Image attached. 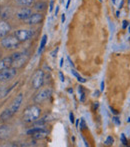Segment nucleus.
I'll return each mask as SVG.
<instances>
[{"label": "nucleus", "instance_id": "nucleus-19", "mask_svg": "<svg viewBox=\"0 0 130 147\" xmlns=\"http://www.w3.org/2000/svg\"><path fill=\"white\" fill-rule=\"evenodd\" d=\"M46 41H47V35H43L42 39H41V42H40V47L38 49V53H41L44 49L45 45H46Z\"/></svg>", "mask_w": 130, "mask_h": 147}, {"label": "nucleus", "instance_id": "nucleus-39", "mask_svg": "<svg viewBox=\"0 0 130 147\" xmlns=\"http://www.w3.org/2000/svg\"><path fill=\"white\" fill-rule=\"evenodd\" d=\"M70 1H71V0H68V1H67V4H66V9H68V8H69V5H70Z\"/></svg>", "mask_w": 130, "mask_h": 147}, {"label": "nucleus", "instance_id": "nucleus-35", "mask_svg": "<svg viewBox=\"0 0 130 147\" xmlns=\"http://www.w3.org/2000/svg\"><path fill=\"white\" fill-rule=\"evenodd\" d=\"M66 17H65V14H62V17H61V21H62V23H64Z\"/></svg>", "mask_w": 130, "mask_h": 147}, {"label": "nucleus", "instance_id": "nucleus-42", "mask_svg": "<svg viewBox=\"0 0 130 147\" xmlns=\"http://www.w3.org/2000/svg\"><path fill=\"white\" fill-rule=\"evenodd\" d=\"M128 31H129V33H130V25H129V27H128Z\"/></svg>", "mask_w": 130, "mask_h": 147}, {"label": "nucleus", "instance_id": "nucleus-8", "mask_svg": "<svg viewBox=\"0 0 130 147\" xmlns=\"http://www.w3.org/2000/svg\"><path fill=\"white\" fill-rule=\"evenodd\" d=\"M52 94V89L51 88H45L43 90H41L39 93H37L36 96L34 98V102L35 103H41L44 100H46L47 98L51 96Z\"/></svg>", "mask_w": 130, "mask_h": 147}, {"label": "nucleus", "instance_id": "nucleus-43", "mask_svg": "<svg viewBox=\"0 0 130 147\" xmlns=\"http://www.w3.org/2000/svg\"><path fill=\"white\" fill-rule=\"evenodd\" d=\"M112 1H113V2H115V0H112Z\"/></svg>", "mask_w": 130, "mask_h": 147}, {"label": "nucleus", "instance_id": "nucleus-36", "mask_svg": "<svg viewBox=\"0 0 130 147\" xmlns=\"http://www.w3.org/2000/svg\"><path fill=\"white\" fill-rule=\"evenodd\" d=\"M93 96L94 97H98L99 96V91L97 90V91H95V92L93 93Z\"/></svg>", "mask_w": 130, "mask_h": 147}, {"label": "nucleus", "instance_id": "nucleus-34", "mask_svg": "<svg viewBox=\"0 0 130 147\" xmlns=\"http://www.w3.org/2000/svg\"><path fill=\"white\" fill-rule=\"evenodd\" d=\"M74 123H75V125H76V128H77V129H79V119L76 120Z\"/></svg>", "mask_w": 130, "mask_h": 147}, {"label": "nucleus", "instance_id": "nucleus-22", "mask_svg": "<svg viewBox=\"0 0 130 147\" xmlns=\"http://www.w3.org/2000/svg\"><path fill=\"white\" fill-rule=\"evenodd\" d=\"M44 129V127H42V126H40V127H34V128H32V129H30V130H28L27 131V134H33V133H35V132H37V131H40V130H43Z\"/></svg>", "mask_w": 130, "mask_h": 147}, {"label": "nucleus", "instance_id": "nucleus-15", "mask_svg": "<svg viewBox=\"0 0 130 147\" xmlns=\"http://www.w3.org/2000/svg\"><path fill=\"white\" fill-rule=\"evenodd\" d=\"M34 9L36 10V11L40 12V11H44L45 9H46L47 7V3L46 2H43V1H38L36 2V3L34 4Z\"/></svg>", "mask_w": 130, "mask_h": 147}, {"label": "nucleus", "instance_id": "nucleus-27", "mask_svg": "<svg viewBox=\"0 0 130 147\" xmlns=\"http://www.w3.org/2000/svg\"><path fill=\"white\" fill-rule=\"evenodd\" d=\"M69 119H70V122H71L72 124L75 122V119H74V114L72 112H70L69 113Z\"/></svg>", "mask_w": 130, "mask_h": 147}, {"label": "nucleus", "instance_id": "nucleus-13", "mask_svg": "<svg viewBox=\"0 0 130 147\" xmlns=\"http://www.w3.org/2000/svg\"><path fill=\"white\" fill-rule=\"evenodd\" d=\"M12 66V57L7 56L4 57V58L0 59V71L4 69H7V68L11 67Z\"/></svg>", "mask_w": 130, "mask_h": 147}, {"label": "nucleus", "instance_id": "nucleus-17", "mask_svg": "<svg viewBox=\"0 0 130 147\" xmlns=\"http://www.w3.org/2000/svg\"><path fill=\"white\" fill-rule=\"evenodd\" d=\"M14 1L17 5L22 6V7H27V6L32 5L34 0H14Z\"/></svg>", "mask_w": 130, "mask_h": 147}, {"label": "nucleus", "instance_id": "nucleus-4", "mask_svg": "<svg viewBox=\"0 0 130 147\" xmlns=\"http://www.w3.org/2000/svg\"><path fill=\"white\" fill-rule=\"evenodd\" d=\"M43 83H44V72L41 69H39L33 74L31 85L34 89H39L40 87H42Z\"/></svg>", "mask_w": 130, "mask_h": 147}, {"label": "nucleus", "instance_id": "nucleus-10", "mask_svg": "<svg viewBox=\"0 0 130 147\" xmlns=\"http://www.w3.org/2000/svg\"><path fill=\"white\" fill-rule=\"evenodd\" d=\"M32 13H33V12H32L31 8L22 7V8H20L19 10H17V12H16V17H17L18 19L23 20V21H24V20L27 19V18L29 17Z\"/></svg>", "mask_w": 130, "mask_h": 147}, {"label": "nucleus", "instance_id": "nucleus-26", "mask_svg": "<svg viewBox=\"0 0 130 147\" xmlns=\"http://www.w3.org/2000/svg\"><path fill=\"white\" fill-rule=\"evenodd\" d=\"M112 120H113V122L116 124V125H120V124H121V121H120V119H119V117L114 116L112 118Z\"/></svg>", "mask_w": 130, "mask_h": 147}, {"label": "nucleus", "instance_id": "nucleus-29", "mask_svg": "<svg viewBox=\"0 0 130 147\" xmlns=\"http://www.w3.org/2000/svg\"><path fill=\"white\" fill-rule=\"evenodd\" d=\"M122 23H123L122 24V28H123V29H126L127 26H128V21H127V20H124Z\"/></svg>", "mask_w": 130, "mask_h": 147}, {"label": "nucleus", "instance_id": "nucleus-20", "mask_svg": "<svg viewBox=\"0 0 130 147\" xmlns=\"http://www.w3.org/2000/svg\"><path fill=\"white\" fill-rule=\"evenodd\" d=\"M71 73L73 74V75L75 76L76 78H77V80H78L79 82H81V83H85V82H86V79H85V78L81 77V76H80L79 74H78V72L76 71L75 69H71Z\"/></svg>", "mask_w": 130, "mask_h": 147}, {"label": "nucleus", "instance_id": "nucleus-32", "mask_svg": "<svg viewBox=\"0 0 130 147\" xmlns=\"http://www.w3.org/2000/svg\"><path fill=\"white\" fill-rule=\"evenodd\" d=\"M59 77H60V80L62 82H64V76H63L62 72H59Z\"/></svg>", "mask_w": 130, "mask_h": 147}, {"label": "nucleus", "instance_id": "nucleus-23", "mask_svg": "<svg viewBox=\"0 0 130 147\" xmlns=\"http://www.w3.org/2000/svg\"><path fill=\"white\" fill-rule=\"evenodd\" d=\"M113 142H114V139H113L112 136H108V137L106 138V140H105V145L110 146L113 144Z\"/></svg>", "mask_w": 130, "mask_h": 147}, {"label": "nucleus", "instance_id": "nucleus-9", "mask_svg": "<svg viewBox=\"0 0 130 147\" xmlns=\"http://www.w3.org/2000/svg\"><path fill=\"white\" fill-rule=\"evenodd\" d=\"M22 100H23V94H22V93H20V94H18L17 96H16L15 98H14L13 102L11 103L10 107L8 108L10 111H11V113L13 115L15 114V113L17 112L18 110H19V107L21 106Z\"/></svg>", "mask_w": 130, "mask_h": 147}, {"label": "nucleus", "instance_id": "nucleus-12", "mask_svg": "<svg viewBox=\"0 0 130 147\" xmlns=\"http://www.w3.org/2000/svg\"><path fill=\"white\" fill-rule=\"evenodd\" d=\"M11 127L8 125H1L0 126V139L6 140L11 135Z\"/></svg>", "mask_w": 130, "mask_h": 147}, {"label": "nucleus", "instance_id": "nucleus-2", "mask_svg": "<svg viewBox=\"0 0 130 147\" xmlns=\"http://www.w3.org/2000/svg\"><path fill=\"white\" fill-rule=\"evenodd\" d=\"M12 67L20 68L26 64L28 61V55L25 52H16L12 55Z\"/></svg>", "mask_w": 130, "mask_h": 147}, {"label": "nucleus", "instance_id": "nucleus-5", "mask_svg": "<svg viewBox=\"0 0 130 147\" xmlns=\"http://www.w3.org/2000/svg\"><path fill=\"white\" fill-rule=\"evenodd\" d=\"M14 35L20 42H24L29 39H31L34 36V30H28V29H20L15 31Z\"/></svg>", "mask_w": 130, "mask_h": 147}, {"label": "nucleus", "instance_id": "nucleus-16", "mask_svg": "<svg viewBox=\"0 0 130 147\" xmlns=\"http://www.w3.org/2000/svg\"><path fill=\"white\" fill-rule=\"evenodd\" d=\"M47 131L45 129L43 130H40V131H37L35 132V133L32 134L33 138H35V139H42V138H45L47 136Z\"/></svg>", "mask_w": 130, "mask_h": 147}, {"label": "nucleus", "instance_id": "nucleus-25", "mask_svg": "<svg viewBox=\"0 0 130 147\" xmlns=\"http://www.w3.org/2000/svg\"><path fill=\"white\" fill-rule=\"evenodd\" d=\"M120 139H121V142H122V144H123V145H125V146H126L127 145V144H128V143H127V139H126V137H125V134H121V136H120Z\"/></svg>", "mask_w": 130, "mask_h": 147}, {"label": "nucleus", "instance_id": "nucleus-7", "mask_svg": "<svg viewBox=\"0 0 130 147\" xmlns=\"http://www.w3.org/2000/svg\"><path fill=\"white\" fill-rule=\"evenodd\" d=\"M43 19H44V15L40 12H37V13H32L27 19L24 20V23L28 25H35V24L42 22Z\"/></svg>", "mask_w": 130, "mask_h": 147}, {"label": "nucleus", "instance_id": "nucleus-30", "mask_svg": "<svg viewBox=\"0 0 130 147\" xmlns=\"http://www.w3.org/2000/svg\"><path fill=\"white\" fill-rule=\"evenodd\" d=\"M57 52H58V47H56V48H55L54 50H53L52 52H51V55H52V57H55V56H56Z\"/></svg>", "mask_w": 130, "mask_h": 147}, {"label": "nucleus", "instance_id": "nucleus-38", "mask_svg": "<svg viewBox=\"0 0 130 147\" xmlns=\"http://www.w3.org/2000/svg\"><path fill=\"white\" fill-rule=\"evenodd\" d=\"M67 59H68V61H69L70 65H71V66H72V67H73V66H74V64H73V62H72V61H71V59H70V57H68V58H67Z\"/></svg>", "mask_w": 130, "mask_h": 147}, {"label": "nucleus", "instance_id": "nucleus-3", "mask_svg": "<svg viewBox=\"0 0 130 147\" xmlns=\"http://www.w3.org/2000/svg\"><path fill=\"white\" fill-rule=\"evenodd\" d=\"M20 44V41L16 38L15 35L13 36H5L4 38H2L1 40V45L5 49H16Z\"/></svg>", "mask_w": 130, "mask_h": 147}, {"label": "nucleus", "instance_id": "nucleus-14", "mask_svg": "<svg viewBox=\"0 0 130 147\" xmlns=\"http://www.w3.org/2000/svg\"><path fill=\"white\" fill-rule=\"evenodd\" d=\"M12 15V10L10 6H4L0 8V16L3 20H6Z\"/></svg>", "mask_w": 130, "mask_h": 147}, {"label": "nucleus", "instance_id": "nucleus-18", "mask_svg": "<svg viewBox=\"0 0 130 147\" xmlns=\"http://www.w3.org/2000/svg\"><path fill=\"white\" fill-rule=\"evenodd\" d=\"M12 116H13V114L11 113V111L9 110V109H5V110L2 112V114H1V119L3 120V121H5V120H8V119H10Z\"/></svg>", "mask_w": 130, "mask_h": 147}, {"label": "nucleus", "instance_id": "nucleus-44", "mask_svg": "<svg viewBox=\"0 0 130 147\" xmlns=\"http://www.w3.org/2000/svg\"><path fill=\"white\" fill-rule=\"evenodd\" d=\"M99 1H102V0H99Z\"/></svg>", "mask_w": 130, "mask_h": 147}, {"label": "nucleus", "instance_id": "nucleus-21", "mask_svg": "<svg viewBox=\"0 0 130 147\" xmlns=\"http://www.w3.org/2000/svg\"><path fill=\"white\" fill-rule=\"evenodd\" d=\"M78 92H79V95H80V101H81V102H84V101H85V92H84L82 86H79V87H78Z\"/></svg>", "mask_w": 130, "mask_h": 147}, {"label": "nucleus", "instance_id": "nucleus-41", "mask_svg": "<svg viewBox=\"0 0 130 147\" xmlns=\"http://www.w3.org/2000/svg\"><path fill=\"white\" fill-rule=\"evenodd\" d=\"M110 109H111V111H112V112L114 113V114H117V111H115L114 109L112 108V107H110Z\"/></svg>", "mask_w": 130, "mask_h": 147}, {"label": "nucleus", "instance_id": "nucleus-33", "mask_svg": "<svg viewBox=\"0 0 130 147\" xmlns=\"http://www.w3.org/2000/svg\"><path fill=\"white\" fill-rule=\"evenodd\" d=\"M104 87H105V83L104 81L101 82V87H100V91H104Z\"/></svg>", "mask_w": 130, "mask_h": 147}, {"label": "nucleus", "instance_id": "nucleus-11", "mask_svg": "<svg viewBox=\"0 0 130 147\" xmlns=\"http://www.w3.org/2000/svg\"><path fill=\"white\" fill-rule=\"evenodd\" d=\"M11 31V26L6 20H0V38H4Z\"/></svg>", "mask_w": 130, "mask_h": 147}, {"label": "nucleus", "instance_id": "nucleus-6", "mask_svg": "<svg viewBox=\"0 0 130 147\" xmlns=\"http://www.w3.org/2000/svg\"><path fill=\"white\" fill-rule=\"evenodd\" d=\"M16 70H17L16 68L11 66V67L7 68V69L0 71V81H8V80L12 79L16 75V73H17Z\"/></svg>", "mask_w": 130, "mask_h": 147}, {"label": "nucleus", "instance_id": "nucleus-45", "mask_svg": "<svg viewBox=\"0 0 130 147\" xmlns=\"http://www.w3.org/2000/svg\"><path fill=\"white\" fill-rule=\"evenodd\" d=\"M0 56H1V54H0Z\"/></svg>", "mask_w": 130, "mask_h": 147}, {"label": "nucleus", "instance_id": "nucleus-24", "mask_svg": "<svg viewBox=\"0 0 130 147\" xmlns=\"http://www.w3.org/2000/svg\"><path fill=\"white\" fill-rule=\"evenodd\" d=\"M85 128H86L85 120H84V118H81V119H80V129H81V130H84Z\"/></svg>", "mask_w": 130, "mask_h": 147}, {"label": "nucleus", "instance_id": "nucleus-1", "mask_svg": "<svg viewBox=\"0 0 130 147\" xmlns=\"http://www.w3.org/2000/svg\"><path fill=\"white\" fill-rule=\"evenodd\" d=\"M41 109L37 105H30L24 110L23 120L25 122H35L40 117Z\"/></svg>", "mask_w": 130, "mask_h": 147}, {"label": "nucleus", "instance_id": "nucleus-40", "mask_svg": "<svg viewBox=\"0 0 130 147\" xmlns=\"http://www.w3.org/2000/svg\"><path fill=\"white\" fill-rule=\"evenodd\" d=\"M63 61H64V59L61 58L60 59V64H59V65H60V67H62V66H63Z\"/></svg>", "mask_w": 130, "mask_h": 147}, {"label": "nucleus", "instance_id": "nucleus-28", "mask_svg": "<svg viewBox=\"0 0 130 147\" xmlns=\"http://www.w3.org/2000/svg\"><path fill=\"white\" fill-rule=\"evenodd\" d=\"M53 7H54V1L53 0H51L50 1V4H49V11H52L53 10Z\"/></svg>", "mask_w": 130, "mask_h": 147}, {"label": "nucleus", "instance_id": "nucleus-37", "mask_svg": "<svg viewBox=\"0 0 130 147\" xmlns=\"http://www.w3.org/2000/svg\"><path fill=\"white\" fill-rule=\"evenodd\" d=\"M59 12V6H56V9H55V15L57 16V14H58Z\"/></svg>", "mask_w": 130, "mask_h": 147}, {"label": "nucleus", "instance_id": "nucleus-31", "mask_svg": "<svg viewBox=\"0 0 130 147\" xmlns=\"http://www.w3.org/2000/svg\"><path fill=\"white\" fill-rule=\"evenodd\" d=\"M98 106H99V103H98V102H94V103H93V106H92V110L95 111L96 109L98 108Z\"/></svg>", "mask_w": 130, "mask_h": 147}]
</instances>
